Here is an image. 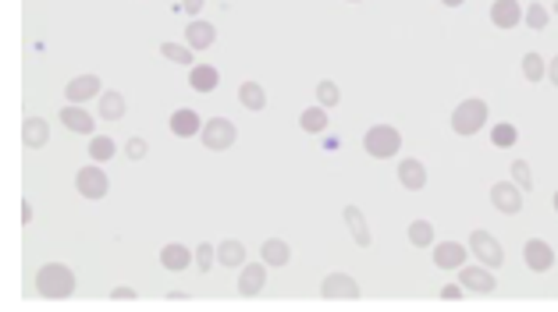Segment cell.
Here are the masks:
<instances>
[{
	"label": "cell",
	"instance_id": "cell-30",
	"mask_svg": "<svg viewBox=\"0 0 558 312\" xmlns=\"http://www.w3.org/2000/svg\"><path fill=\"white\" fill-rule=\"evenodd\" d=\"M114 153H118V146H114V139H111V135H97V139L89 142V156H93L97 163H107Z\"/></svg>",
	"mask_w": 558,
	"mask_h": 312
},
{
	"label": "cell",
	"instance_id": "cell-42",
	"mask_svg": "<svg viewBox=\"0 0 558 312\" xmlns=\"http://www.w3.org/2000/svg\"><path fill=\"white\" fill-rule=\"evenodd\" d=\"M441 4H445V7H462L466 0H441Z\"/></svg>",
	"mask_w": 558,
	"mask_h": 312
},
{
	"label": "cell",
	"instance_id": "cell-23",
	"mask_svg": "<svg viewBox=\"0 0 558 312\" xmlns=\"http://www.w3.org/2000/svg\"><path fill=\"white\" fill-rule=\"evenodd\" d=\"M185 39H189V47L193 50H206V47H214V39H217V32L210 22H193L189 29H185Z\"/></svg>",
	"mask_w": 558,
	"mask_h": 312
},
{
	"label": "cell",
	"instance_id": "cell-24",
	"mask_svg": "<svg viewBox=\"0 0 558 312\" xmlns=\"http://www.w3.org/2000/svg\"><path fill=\"white\" fill-rule=\"evenodd\" d=\"M22 139H26V146L29 150H39V146H47V139H50V128L43 118H29L26 125H22Z\"/></svg>",
	"mask_w": 558,
	"mask_h": 312
},
{
	"label": "cell",
	"instance_id": "cell-22",
	"mask_svg": "<svg viewBox=\"0 0 558 312\" xmlns=\"http://www.w3.org/2000/svg\"><path fill=\"white\" fill-rule=\"evenodd\" d=\"M238 103H242L246 110H257V114H260L263 107H267V93H263L260 82H242V86H238Z\"/></svg>",
	"mask_w": 558,
	"mask_h": 312
},
{
	"label": "cell",
	"instance_id": "cell-7",
	"mask_svg": "<svg viewBox=\"0 0 558 312\" xmlns=\"http://www.w3.org/2000/svg\"><path fill=\"white\" fill-rule=\"evenodd\" d=\"M75 188H79L82 199H103L107 188H111V182H107V174H103L100 167H82V171L75 174Z\"/></svg>",
	"mask_w": 558,
	"mask_h": 312
},
{
	"label": "cell",
	"instance_id": "cell-40",
	"mask_svg": "<svg viewBox=\"0 0 558 312\" xmlns=\"http://www.w3.org/2000/svg\"><path fill=\"white\" fill-rule=\"evenodd\" d=\"M548 78H552V86H558V57H552V64H548Z\"/></svg>",
	"mask_w": 558,
	"mask_h": 312
},
{
	"label": "cell",
	"instance_id": "cell-38",
	"mask_svg": "<svg viewBox=\"0 0 558 312\" xmlns=\"http://www.w3.org/2000/svg\"><path fill=\"white\" fill-rule=\"evenodd\" d=\"M111 298H114V302H132V298H135V291H132V287H114V291H111Z\"/></svg>",
	"mask_w": 558,
	"mask_h": 312
},
{
	"label": "cell",
	"instance_id": "cell-25",
	"mask_svg": "<svg viewBox=\"0 0 558 312\" xmlns=\"http://www.w3.org/2000/svg\"><path fill=\"white\" fill-rule=\"evenodd\" d=\"M345 224H349V231H353V238H356V245H370V227H366V217H363V210L356 206H345Z\"/></svg>",
	"mask_w": 558,
	"mask_h": 312
},
{
	"label": "cell",
	"instance_id": "cell-29",
	"mask_svg": "<svg viewBox=\"0 0 558 312\" xmlns=\"http://www.w3.org/2000/svg\"><path fill=\"white\" fill-rule=\"evenodd\" d=\"M491 142L498 150H509V146L520 142V131H516V125H509V121H498V125L491 128Z\"/></svg>",
	"mask_w": 558,
	"mask_h": 312
},
{
	"label": "cell",
	"instance_id": "cell-28",
	"mask_svg": "<svg viewBox=\"0 0 558 312\" xmlns=\"http://www.w3.org/2000/svg\"><path fill=\"white\" fill-rule=\"evenodd\" d=\"M409 245H416V249H430L434 245V224L430 220H413L409 224Z\"/></svg>",
	"mask_w": 558,
	"mask_h": 312
},
{
	"label": "cell",
	"instance_id": "cell-16",
	"mask_svg": "<svg viewBox=\"0 0 558 312\" xmlns=\"http://www.w3.org/2000/svg\"><path fill=\"white\" fill-rule=\"evenodd\" d=\"M100 93V78L97 75H79V78H71L65 86V96L68 103H86L89 96Z\"/></svg>",
	"mask_w": 558,
	"mask_h": 312
},
{
	"label": "cell",
	"instance_id": "cell-31",
	"mask_svg": "<svg viewBox=\"0 0 558 312\" xmlns=\"http://www.w3.org/2000/svg\"><path fill=\"white\" fill-rule=\"evenodd\" d=\"M544 71H548V68H544V57H541V54H526L523 57V78L526 82H541Z\"/></svg>",
	"mask_w": 558,
	"mask_h": 312
},
{
	"label": "cell",
	"instance_id": "cell-43",
	"mask_svg": "<svg viewBox=\"0 0 558 312\" xmlns=\"http://www.w3.org/2000/svg\"><path fill=\"white\" fill-rule=\"evenodd\" d=\"M555 210H558V192H555Z\"/></svg>",
	"mask_w": 558,
	"mask_h": 312
},
{
	"label": "cell",
	"instance_id": "cell-3",
	"mask_svg": "<svg viewBox=\"0 0 558 312\" xmlns=\"http://www.w3.org/2000/svg\"><path fill=\"white\" fill-rule=\"evenodd\" d=\"M363 150L374 156V160H388V156H395L402 150V135L392 125H374L363 135Z\"/></svg>",
	"mask_w": 558,
	"mask_h": 312
},
{
	"label": "cell",
	"instance_id": "cell-44",
	"mask_svg": "<svg viewBox=\"0 0 558 312\" xmlns=\"http://www.w3.org/2000/svg\"><path fill=\"white\" fill-rule=\"evenodd\" d=\"M349 4H360V0H349Z\"/></svg>",
	"mask_w": 558,
	"mask_h": 312
},
{
	"label": "cell",
	"instance_id": "cell-37",
	"mask_svg": "<svg viewBox=\"0 0 558 312\" xmlns=\"http://www.w3.org/2000/svg\"><path fill=\"white\" fill-rule=\"evenodd\" d=\"M125 153H129V160H142L146 156V139H129V146H125Z\"/></svg>",
	"mask_w": 558,
	"mask_h": 312
},
{
	"label": "cell",
	"instance_id": "cell-33",
	"mask_svg": "<svg viewBox=\"0 0 558 312\" xmlns=\"http://www.w3.org/2000/svg\"><path fill=\"white\" fill-rule=\"evenodd\" d=\"M161 54L174 64H193V50L189 47H178V43H161Z\"/></svg>",
	"mask_w": 558,
	"mask_h": 312
},
{
	"label": "cell",
	"instance_id": "cell-2",
	"mask_svg": "<svg viewBox=\"0 0 558 312\" xmlns=\"http://www.w3.org/2000/svg\"><path fill=\"white\" fill-rule=\"evenodd\" d=\"M488 103L484 99H462L459 107L452 110V128L456 135H477L480 128L488 125Z\"/></svg>",
	"mask_w": 558,
	"mask_h": 312
},
{
	"label": "cell",
	"instance_id": "cell-32",
	"mask_svg": "<svg viewBox=\"0 0 558 312\" xmlns=\"http://www.w3.org/2000/svg\"><path fill=\"white\" fill-rule=\"evenodd\" d=\"M526 26L533 32L548 29V7H544V4H530V7H526Z\"/></svg>",
	"mask_w": 558,
	"mask_h": 312
},
{
	"label": "cell",
	"instance_id": "cell-27",
	"mask_svg": "<svg viewBox=\"0 0 558 312\" xmlns=\"http://www.w3.org/2000/svg\"><path fill=\"white\" fill-rule=\"evenodd\" d=\"M324 110H328V107H321V103H317V107H310V110H302L299 128H302V131H310V135H321V131L328 128V114H324Z\"/></svg>",
	"mask_w": 558,
	"mask_h": 312
},
{
	"label": "cell",
	"instance_id": "cell-15",
	"mask_svg": "<svg viewBox=\"0 0 558 312\" xmlns=\"http://www.w3.org/2000/svg\"><path fill=\"white\" fill-rule=\"evenodd\" d=\"M398 182H402V188H409V192H420V188L427 185V167L409 156V160L398 163Z\"/></svg>",
	"mask_w": 558,
	"mask_h": 312
},
{
	"label": "cell",
	"instance_id": "cell-10",
	"mask_svg": "<svg viewBox=\"0 0 558 312\" xmlns=\"http://www.w3.org/2000/svg\"><path fill=\"white\" fill-rule=\"evenodd\" d=\"M523 7H520V0H494L491 4V22L498 29H516L520 22H523Z\"/></svg>",
	"mask_w": 558,
	"mask_h": 312
},
{
	"label": "cell",
	"instance_id": "cell-12",
	"mask_svg": "<svg viewBox=\"0 0 558 312\" xmlns=\"http://www.w3.org/2000/svg\"><path fill=\"white\" fill-rule=\"evenodd\" d=\"M466 263V245L459 242H437L434 245V266L437 270H459Z\"/></svg>",
	"mask_w": 558,
	"mask_h": 312
},
{
	"label": "cell",
	"instance_id": "cell-11",
	"mask_svg": "<svg viewBox=\"0 0 558 312\" xmlns=\"http://www.w3.org/2000/svg\"><path fill=\"white\" fill-rule=\"evenodd\" d=\"M61 125H65L68 131H75V135H93V131H97V118L86 114L79 103H71V107L61 110Z\"/></svg>",
	"mask_w": 558,
	"mask_h": 312
},
{
	"label": "cell",
	"instance_id": "cell-8",
	"mask_svg": "<svg viewBox=\"0 0 558 312\" xmlns=\"http://www.w3.org/2000/svg\"><path fill=\"white\" fill-rule=\"evenodd\" d=\"M321 295H324L328 302H338V298L356 302V298H360V284L353 281L349 274H328L324 284H321Z\"/></svg>",
	"mask_w": 558,
	"mask_h": 312
},
{
	"label": "cell",
	"instance_id": "cell-14",
	"mask_svg": "<svg viewBox=\"0 0 558 312\" xmlns=\"http://www.w3.org/2000/svg\"><path fill=\"white\" fill-rule=\"evenodd\" d=\"M459 281L469 287V291H477V295H491L498 281L491 277V266H466L459 274Z\"/></svg>",
	"mask_w": 558,
	"mask_h": 312
},
{
	"label": "cell",
	"instance_id": "cell-39",
	"mask_svg": "<svg viewBox=\"0 0 558 312\" xmlns=\"http://www.w3.org/2000/svg\"><path fill=\"white\" fill-rule=\"evenodd\" d=\"M441 298H445V302H456V298H462V291H459V287H445V291H441Z\"/></svg>",
	"mask_w": 558,
	"mask_h": 312
},
{
	"label": "cell",
	"instance_id": "cell-36",
	"mask_svg": "<svg viewBox=\"0 0 558 312\" xmlns=\"http://www.w3.org/2000/svg\"><path fill=\"white\" fill-rule=\"evenodd\" d=\"M214 259H217V249H210V245H199L196 249V266L203 270V274L214 266Z\"/></svg>",
	"mask_w": 558,
	"mask_h": 312
},
{
	"label": "cell",
	"instance_id": "cell-5",
	"mask_svg": "<svg viewBox=\"0 0 558 312\" xmlns=\"http://www.w3.org/2000/svg\"><path fill=\"white\" fill-rule=\"evenodd\" d=\"M469 252H473L484 266H491V270L505 263V252H501V245H498V238L488 234V231H473V234H469Z\"/></svg>",
	"mask_w": 558,
	"mask_h": 312
},
{
	"label": "cell",
	"instance_id": "cell-45",
	"mask_svg": "<svg viewBox=\"0 0 558 312\" xmlns=\"http://www.w3.org/2000/svg\"><path fill=\"white\" fill-rule=\"evenodd\" d=\"M555 11H558V0H555Z\"/></svg>",
	"mask_w": 558,
	"mask_h": 312
},
{
	"label": "cell",
	"instance_id": "cell-1",
	"mask_svg": "<svg viewBox=\"0 0 558 312\" xmlns=\"http://www.w3.org/2000/svg\"><path fill=\"white\" fill-rule=\"evenodd\" d=\"M36 291L43 298H68L75 291V274L61 263H47L36 270Z\"/></svg>",
	"mask_w": 558,
	"mask_h": 312
},
{
	"label": "cell",
	"instance_id": "cell-18",
	"mask_svg": "<svg viewBox=\"0 0 558 312\" xmlns=\"http://www.w3.org/2000/svg\"><path fill=\"white\" fill-rule=\"evenodd\" d=\"M217 82H221V75H217L214 64H196V68L189 71V86H193L196 93H214Z\"/></svg>",
	"mask_w": 558,
	"mask_h": 312
},
{
	"label": "cell",
	"instance_id": "cell-17",
	"mask_svg": "<svg viewBox=\"0 0 558 312\" xmlns=\"http://www.w3.org/2000/svg\"><path fill=\"white\" fill-rule=\"evenodd\" d=\"M171 131L178 135V139H193V135H199L203 131V121H199V114L196 110H174L171 114Z\"/></svg>",
	"mask_w": 558,
	"mask_h": 312
},
{
	"label": "cell",
	"instance_id": "cell-21",
	"mask_svg": "<svg viewBox=\"0 0 558 312\" xmlns=\"http://www.w3.org/2000/svg\"><path fill=\"white\" fill-rule=\"evenodd\" d=\"M193 259H196V255L185 249V245H178V242H174V245H164V252H161L164 270H174V274H178V270H185Z\"/></svg>",
	"mask_w": 558,
	"mask_h": 312
},
{
	"label": "cell",
	"instance_id": "cell-13",
	"mask_svg": "<svg viewBox=\"0 0 558 312\" xmlns=\"http://www.w3.org/2000/svg\"><path fill=\"white\" fill-rule=\"evenodd\" d=\"M263 284H267V263H246L238 274V291L246 298H253V295H260Z\"/></svg>",
	"mask_w": 558,
	"mask_h": 312
},
{
	"label": "cell",
	"instance_id": "cell-35",
	"mask_svg": "<svg viewBox=\"0 0 558 312\" xmlns=\"http://www.w3.org/2000/svg\"><path fill=\"white\" fill-rule=\"evenodd\" d=\"M509 171H512V182L523 188V192H530V188H533V178H530V163H526V160H516Z\"/></svg>",
	"mask_w": 558,
	"mask_h": 312
},
{
	"label": "cell",
	"instance_id": "cell-34",
	"mask_svg": "<svg viewBox=\"0 0 558 312\" xmlns=\"http://www.w3.org/2000/svg\"><path fill=\"white\" fill-rule=\"evenodd\" d=\"M338 99H342V93H338V86L324 78V82L317 86V103H321V107H338Z\"/></svg>",
	"mask_w": 558,
	"mask_h": 312
},
{
	"label": "cell",
	"instance_id": "cell-41",
	"mask_svg": "<svg viewBox=\"0 0 558 312\" xmlns=\"http://www.w3.org/2000/svg\"><path fill=\"white\" fill-rule=\"evenodd\" d=\"M182 7H185V11H189V15H199V7H203V0H185V4H182Z\"/></svg>",
	"mask_w": 558,
	"mask_h": 312
},
{
	"label": "cell",
	"instance_id": "cell-6",
	"mask_svg": "<svg viewBox=\"0 0 558 312\" xmlns=\"http://www.w3.org/2000/svg\"><path fill=\"white\" fill-rule=\"evenodd\" d=\"M491 203L498 213L516 217L523 210V188L516 185V182H498V185H491Z\"/></svg>",
	"mask_w": 558,
	"mask_h": 312
},
{
	"label": "cell",
	"instance_id": "cell-26",
	"mask_svg": "<svg viewBox=\"0 0 558 312\" xmlns=\"http://www.w3.org/2000/svg\"><path fill=\"white\" fill-rule=\"evenodd\" d=\"M217 263H225V266H246V245L235 242V238L221 242L217 245Z\"/></svg>",
	"mask_w": 558,
	"mask_h": 312
},
{
	"label": "cell",
	"instance_id": "cell-9",
	"mask_svg": "<svg viewBox=\"0 0 558 312\" xmlns=\"http://www.w3.org/2000/svg\"><path fill=\"white\" fill-rule=\"evenodd\" d=\"M523 255H526V266H530L533 274H548V270L555 266V252H552V245H548L544 238H530L523 245Z\"/></svg>",
	"mask_w": 558,
	"mask_h": 312
},
{
	"label": "cell",
	"instance_id": "cell-19",
	"mask_svg": "<svg viewBox=\"0 0 558 312\" xmlns=\"http://www.w3.org/2000/svg\"><path fill=\"white\" fill-rule=\"evenodd\" d=\"M100 118L103 121H121L125 118V96L114 93V89L100 93Z\"/></svg>",
	"mask_w": 558,
	"mask_h": 312
},
{
	"label": "cell",
	"instance_id": "cell-4",
	"mask_svg": "<svg viewBox=\"0 0 558 312\" xmlns=\"http://www.w3.org/2000/svg\"><path fill=\"white\" fill-rule=\"evenodd\" d=\"M199 135H203V146L217 153V150H228L231 142L238 139V128L231 125L228 118H210V121L203 125V131H199Z\"/></svg>",
	"mask_w": 558,
	"mask_h": 312
},
{
	"label": "cell",
	"instance_id": "cell-20",
	"mask_svg": "<svg viewBox=\"0 0 558 312\" xmlns=\"http://www.w3.org/2000/svg\"><path fill=\"white\" fill-rule=\"evenodd\" d=\"M260 255L267 266H285V263L292 259V249H289V242H281V238H267Z\"/></svg>",
	"mask_w": 558,
	"mask_h": 312
}]
</instances>
